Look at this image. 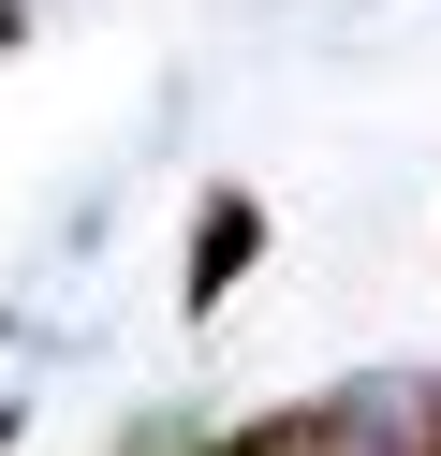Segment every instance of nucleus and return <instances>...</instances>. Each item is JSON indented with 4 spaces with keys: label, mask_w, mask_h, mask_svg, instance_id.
Instances as JSON below:
<instances>
[{
    "label": "nucleus",
    "mask_w": 441,
    "mask_h": 456,
    "mask_svg": "<svg viewBox=\"0 0 441 456\" xmlns=\"http://www.w3.org/2000/svg\"><path fill=\"white\" fill-rule=\"evenodd\" d=\"M427 427H441V383H427V368H382V383L309 397V456H427Z\"/></svg>",
    "instance_id": "obj_1"
},
{
    "label": "nucleus",
    "mask_w": 441,
    "mask_h": 456,
    "mask_svg": "<svg viewBox=\"0 0 441 456\" xmlns=\"http://www.w3.org/2000/svg\"><path fill=\"white\" fill-rule=\"evenodd\" d=\"M250 250H265V207H250V191H206V221H192V265H176V309H221L235 280H250Z\"/></svg>",
    "instance_id": "obj_2"
},
{
    "label": "nucleus",
    "mask_w": 441,
    "mask_h": 456,
    "mask_svg": "<svg viewBox=\"0 0 441 456\" xmlns=\"http://www.w3.org/2000/svg\"><path fill=\"white\" fill-rule=\"evenodd\" d=\"M192 456H309V412H250V427H206Z\"/></svg>",
    "instance_id": "obj_3"
},
{
    "label": "nucleus",
    "mask_w": 441,
    "mask_h": 456,
    "mask_svg": "<svg viewBox=\"0 0 441 456\" xmlns=\"http://www.w3.org/2000/svg\"><path fill=\"white\" fill-rule=\"evenodd\" d=\"M15 30H29V0H0V60H15Z\"/></svg>",
    "instance_id": "obj_4"
},
{
    "label": "nucleus",
    "mask_w": 441,
    "mask_h": 456,
    "mask_svg": "<svg viewBox=\"0 0 441 456\" xmlns=\"http://www.w3.org/2000/svg\"><path fill=\"white\" fill-rule=\"evenodd\" d=\"M15 427H29V412H0V456H15Z\"/></svg>",
    "instance_id": "obj_5"
},
{
    "label": "nucleus",
    "mask_w": 441,
    "mask_h": 456,
    "mask_svg": "<svg viewBox=\"0 0 441 456\" xmlns=\"http://www.w3.org/2000/svg\"><path fill=\"white\" fill-rule=\"evenodd\" d=\"M427 456H441V427H427Z\"/></svg>",
    "instance_id": "obj_6"
}]
</instances>
